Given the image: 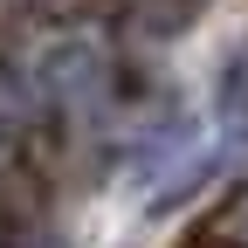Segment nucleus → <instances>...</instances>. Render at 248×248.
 <instances>
[{
  "instance_id": "nucleus-1",
  "label": "nucleus",
  "mask_w": 248,
  "mask_h": 248,
  "mask_svg": "<svg viewBox=\"0 0 248 248\" xmlns=\"http://www.w3.org/2000/svg\"><path fill=\"white\" fill-rule=\"evenodd\" d=\"M221 117H228V131L241 138L248 131V55L228 62V76H221Z\"/></svg>"
}]
</instances>
